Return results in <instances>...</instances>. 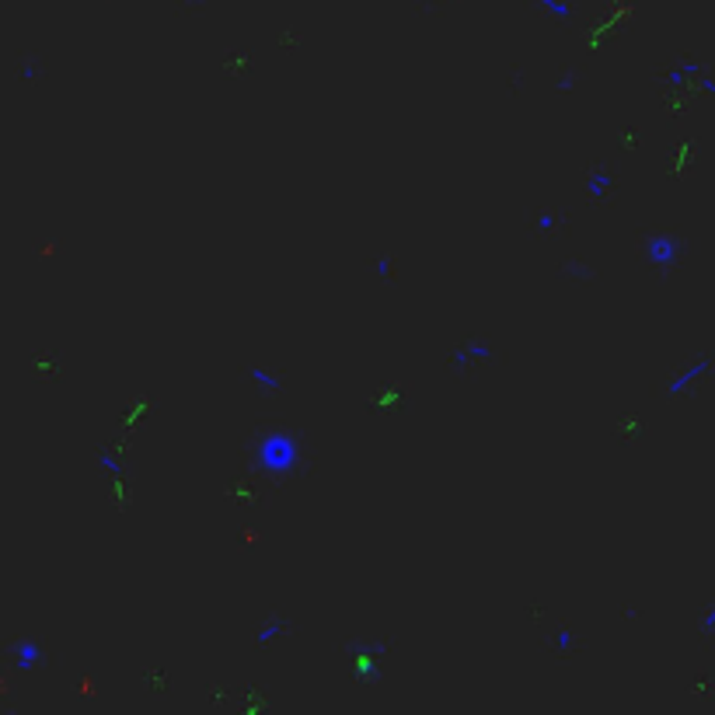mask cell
Segmentation results:
<instances>
[{"label":"cell","instance_id":"cell-8","mask_svg":"<svg viewBox=\"0 0 715 715\" xmlns=\"http://www.w3.org/2000/svg\"><path fill=\"white\" fill-rule=\"evenodd\" d=\"M538 227H541V231H551V227H555V216H541Z\"/></svg>","mask_w":715,"mask_h":715},{"label":"cell","instance_id":"cell-3","mask_svg":"<svg viewBox=\"0 0 715 715\" xmlns=\"http://www.w3.org/2000/svg\"><path fill=\"white\" fill-rule=\"evenodd\" d=\"M709 367H712V360H702V363L687 367V370H684V374H680V377L670 384V394H680V391H684L687 384H694L698 377H705V374H709Z\"/></svg>","mask_w":715,"mask_h":715},{"label":"cell","instance_id":"cell-9","mask_svg":"<svg viewBox=\"0 0 715 715\" xmlns=\"http://www.w3.org/2000/svg\"><path fill=\"white\" fill-rule=\"evenodd\" d=\"M558 645H562V649H569V645H572V635H569V631H562V635H558Z\"/></svg>","mask_w":715,"mask_h":715},{"label":"cell","instance_id":"cell-2","mask_svg":"<svg viewBox=\"0 0 715 715\" xmlns=\"http://www.w3.org/2000/svg\"><path fill=\"white\" fill-rule=\"evenodd\" d=\"M677 248H680V241H673V238H653V241L645 245L649 262H653L656 269H670L673 258H677Z\"/></svg>","mask_w":715,"mask_h":715},{"label":"cell","instance_id":"cell-7","mask_svg":"<svg viewBox=\"0 0 715 715\" xmlns=\"http://www.w3.org/2000/svg\"><path fill=\"white\" fill-rule=\"evenodd\" d=\"M252 377L258 380V384H262V387H279V384H276V380H272V377H269V374H265V370H252Z\"/></svg>","mask_w":715,"mask_h":715},{"label":"cell","instance_id":"cell-1","mask_svg":"<svg viewBox=\"0 0 715 715\" xmlns=\"http://www.w3.org/2000/svg\"><path fill=\"white\" fill-rule=\"evenodd\" d=\"M294 464H296V443L287 433H276V436L265 440V447H262V467H269V471H287V467H294Z\"/></svg>","mask_w":715,"mask_h":715},{"label":"cell","instance_id":"cell-4","mask_svg":"<svg viewBox=\"0 0 715 715\" xmlns=\"http://www.w3.org/2000/svg\"><path fill=\"white\" fill-rule=\"evenodd\" d=\"M611 185H614V174H607V171H597V174L589 178V192H593L597 199H600V196H604Z\"/></svg>","mask_w":715,"mask_h":715},{"label":"cell","instance_id":"cell-5","mask_svg":"<svg viewBox=\"0 0 715 715\" xmlns=\"http://www.w3.org/2000/svg\"><path fill=\"white\" fill-rule=\"evenodd\" d=\"M21 660H18V667H32L35 660H39V649H35V642H18V649H14Z\"/></svg>","mask_w":715,"mask_h":715},{"label":"cell","instance_id":"cell-6","mask_svg":"<svg viewBox=\"0 0 715 715\" xmlns=\"http://www.w3.org/2000/svg\"><path fill=\"white\" fill-rule=\"evenodd\" d=\"M541 4H545L551 14H558V18H569V14H572V11H569V7H565L562 0H541Z\"/></svg>","mask_w":715,"mask_h":715},{"label":"cell","instance_id":"cell-10","mask_svg":"<svg viewBox=\"0 0 715 715\" xmlns=\"http://www.w3.org/2000/svg\"><path fill=\"white\" fill-rule=\"evenodd\" d=\"M705 628H709V631H715V611L709 614V618H705Z\"/></svg>","mask_w":715,"mask_h":715}]
</instances>
